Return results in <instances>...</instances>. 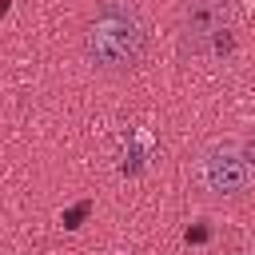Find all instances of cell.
Here are the masks:
<instances>
[{
  "instance_id": "1",
  "label": "cell",
  "mask_w": 255,
  "mask_h": 255,
  "mask_svg": "<svg viewBox=\"0 0 255 255\" xmlns=\"http://www.w3.org/2000/svg\"><path fill=\"white\" fill-rule=\"evenodd\" d=\"M151 28L131 0H96L80 28L84 64L104 80H124L143 64Z\"/></svg>"
},
{
  "instance_id": "2",
  "label": "cell",
  "mask_w": 255,
  "mask_h": 255,
  "mask_svg": "<svg viewBox=\"0 0 255 255\" xmlns=\"http://www.w3.org/2000/svg\"><path fill=\"white\" fill-rule=\"evenodd\" d=\"M195 183L211 199H239L255 191V171L243 155V139H219L195 155Z\"/></svg>"
},
{
  "instance_id": "3",
  "label": "cell",
  "mask_w": 255,
  "mask_h": 255,
  "mask_svg": "<svg viewBox=\"0 0 255 255\" xmlns=\"http://www.w3.org/2000/svg\"><path fill=\"white\" fill-rule=\"evenodd\" d=\"M231 0H183L179 4V24H175V40H179V56H211L223 48L227 32H231Z\"/></svg>"
},
{
  "instance_id": "4",
  "label": "cell",
  "mask_w": 255,
  "mask_h": 255,
  "mask_svg": "<svg viewBox=\"0 0 255 255\" xmlns=\"http://www.w3.org/2000/svg\"><path fill=\"white\" fill-rule=\"evenodd\" d=\"M243 155H247V163H251V171H255V135L243 139Z\"/></svg>"
}]
</instances>
